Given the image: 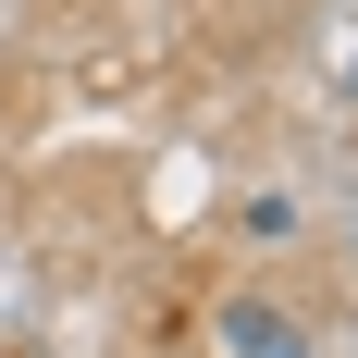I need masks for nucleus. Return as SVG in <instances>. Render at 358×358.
Here are the masks:
<instances>
[{
  "mask_svg": "<svg viewBox=\"0 0 358 358\" xmlns=\"http://www.w3.org/2000/svg\"><path fill=\"white\" fill-rule=\"evenodd\" d=\"M210 334H222V358H322V334L296 322L285 296H259V285H235L210 309Z\"/></svg>",
  "mask_w": 358,
  "mask_h": 358,
  "instance_id": "1",
  "label": "nucleus"
},
{
  "mask_svg": "<svg viewBox=\"0 0 358 358\" xmlns=\"http://www.w3.org/2000/svg\"><path fill=\"white\" fill-rule=\"evenodd\" d=\"M334 87H346V111H358V62H346V74H334Z\"/></svg>",
  "mask_w": 358,
  "mask_h": 358,
  "instance_id": "2",
  "label": "nucleus"
}]
</instances>
